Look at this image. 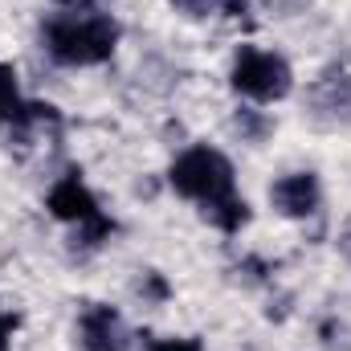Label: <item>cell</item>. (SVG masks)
<instances>
[{"instance_id":"4","label":"cell","mask_w":351,"mask_h":351,"mask_svg":"<svg viewBox=\"0 0 351 351\" xmlns=\"http://www.w3.org/2000/svg\"><path fill=\"white\" fill-rule=\"evenodd\" d=\"M45 208L58 217V221H66V225H94V221H102V208H98V196L86 188V180L78 172L62 176L53 188H49V196H45Z\"/></svg>"},{"instance_id":"5","label":"cell","mask_w":351,"mask_h":351,"mask_svg":"<svg viewBox=\"0 0 351 351\" xmlns=\"http://www.w3.org/2000/svg\"><path fill=\"white\" fill-rule=\"evenodd\" d=\"M269 204L290 221H306L323 204V184L315 172H290L269 184Z\"/></svg>"},{"instance_id":"3","label":"cell","mask_w":351,"mask_h":351,"mask_svg":"<svg viewBox=\"0 0 351 351\" xmlns=\"http://www.w3.org/2000/svg\"><path fill=\"white\" fill-rule=\"evenodd\" d=\"M229 82L241 98L250 102H282L294 90V70L282 53L274 49H258V45H241L229 70Z\"/></svg>"},{"instance_id":"9","label":"cell","mask_w":351,"mask_h":351,"mask_svg":"<svg viewBox=\"0 0 351 351\" xmlns=\"http://www.w3.org/2000/svg\"><path fill=\"white\" fill-rule=\"evenodd\" d=\"M147 351H204L200 339H156Z\"/></svg>"},{"instance_id":"7","label":"cell","mask_w":351,"mask_h":351,"mask_svg":"<svg viewBox=\"0 0 351 351\" xmlns=\"http://www.w3.org/2000/svg\"><path fill=\"white\" fill-rule=\"evenodd\" d=\"M204 217L221 229V233H237L245 221H250V204L233 192V196H225V200H217V204H208L204 208Z\"/></svg>"},{"instance_id":"2","label":"cell","mask_w":351,"mask_h":351,"mask_svg":"<svg viewBox=\"0 0 351 351\" xmlns=\"http://www.w3.org/2000/svg\"><path fill=\"white\" fill-rule=\"evenodd\" d=\"M168 184L184 200H196L200 208H208V204H217V200H225V196L237 192L229 156L217 152V147H208V143H196V147L180 152L172 172H168Z\"/></svg>"},{"instance_id":"1","label":"cell","mask_w":351,"mask_h":351,"mask_svg":"<svg viewBox=\"0 0 351 351\" xmlns=\"http://www.w3.org/2000/svg\"><path fill=\"white\" fill-rule=\"evenodd\" d=\"M41 41L58 66H102L114 58L119 21L98 8H70L41 25Z\"/></svg>"},{"instance_id":"6","label":"cell","mask_w":351,"mask_h":351,"mask_svg":"<svg viewBox=\"0 0 351 351\" xmlns=\"http://www.w3.org/2000/svg\"><path fill=\"white\" fill-rule=\"evenodd\" d=\"M78 348L82 351H123L127 348V327L119 319V311L94 302L78 319Z\"/></svg>"},{"instance_id":"10","label":"cell","mask_w":351,"mask_h":351,"mask_svg":"<svg viewBox=\"0 0 351 351\" xmlns=\"http://www.w3.org/2000/svg\"><path fill=\"white\" fill-rule=\"evenodd\" d=\"M12 327H16V319L0 315V351H8V339H12Z\"/></svg>"},{"instance_id":"8","label":"cell","mask_w":351,"mask_h":351,"mask_svg":"<svg viewBox=\"0 0 351 351\" xmlns=\"http://www.w3.org/2000/svg\"><path fill=\"white\" fill-rule=\"evenodd\" d=\"M21 110V94H16V70L0 62V127L12 123Z\"/></svg>"}]
</instances>
